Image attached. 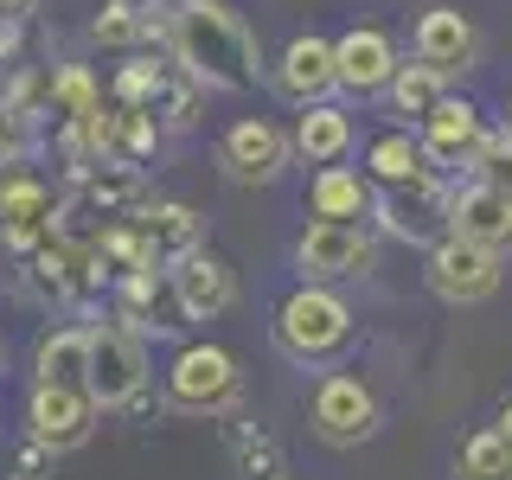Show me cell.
<instances>
[{
  "mask_svg": "<svg viewBox=\"0 0 512 480\" xmlns=\"http://www.w3.org/2000/svg\"><path fill=\"white\" fill-rule=\"evenodd\" d=\"M160 45L205 90H256L263 84V45L244 26V13L224 7V0H173L160 13Z\"/></svg>",
  "mask_w": 512,
  "mask_h": 480,
  "instance_id": "6da1fadb",
  "label": "cell"
},
{
  "mask_svg": "<svg viewBox=\"0 0 512 480\" xmlns=\"http://www.w3.org/2000/svg\"><path fill=\"white\" fill-rule=\"evenodd\" d=\"M269 340H276V352L288 365H301V372H327V365L352 346L346 295L333 282H301L295 295L276 308V320H269Z\"/></svg>",
  "mask_w": 512,
  "mask_h": 480,
  "instance_id": "7a4b0ae2",
  "label": "cell"
},
{
  "mask_svg": "<svg viewBox=\"0 0 512 480\" xmlns=\"http://www.w3.org/2000/svg\"><path fill=\"white\" fill-rule=\"evenodd\" d=\"M500 263H506L500 250L474 244V237L442 231L436 244H429L423 282H429V295H436V301H448V308H474V301H487L493 288H500V276H506Z\"/></svg>",
  "mask_w": 512,
  "mask_h": 480,
  "instance_id": "3957f363",
  "label": "cell"
},
{
  "mask_svg": "<svg viewBox=\"0 0 512 480\" xmlns=\"http://www.w3.org/2000/svg\"><path fill=\"white\" fill-rule=\"evenodd\" d=\"M237 397H244V372L224 346H186L167 372V404L173 410H192V416H231Z\"/></svg>",
  "mask_w": 512,
  "mask_h": 480,
  "instance_id": "277c9868",
  "label": "cell"
},
{
  "mask_svg": "<svg viewBox=\"0 0 512 480\" xmlns=\"http://www.w3.org/2000/svg\"><path fill=\"white\" fill-rule=\"evenodd\" d=\"M148 391V340L122 320L90 327V397L103 410H128Z\"/></svg>",
  "mask_w": 512,
  "mask_h": 480,
  "instance_id": "5b68a950",
  "label": "cell"
},
{
  "mask_svg": "<svg viewBox=\"0 0 512 480\" xmlns=\"http://www.w3.org/2000/svg\"><path fill=\"white\" fill-rule=\"evenodd\" d=\"M103 423V404L84 391V384H32L26 397V436L45 448V455H71L84 448Z\"/></svg>",
  "mask_w": 512,
  "mask_h": 480,
  "instance_id": "8992f818",
  "label": "cell"
},
{
  "mask_svg": "<svg viewBox=\"0 0 512 480\" xmlns=\"http://www.w3.org/2000/svg\"><path fill=\"white\" fill-rule=\"evenodd\" d=\"M308 423H314V436L327 442V448H359V442H372L378 436V397H372V384L365 378H352V372H327L314 384V397H308Z\"/></svg>",
  "mask_w": 512,
  "mask_h": 480,
  "instance_id": "52a82bcc",
  "label": "cell"
},
{
  "mask_svg": "<svg viewBox=\"0 0 512 480\" xmlns=\"http://www.w3.org/2000/svg\"><path fill=\"white\" fill-rule=\"evenodd\" d=\"M288 160H295V135H288L282 122H269V116H237L218 135V167H224V180H237V186L282 180Z\"/></svg>",
  "mask_w": 512,
  "mask_h": 480,
  "instance_id": "ba28073f",
  "label": "cell"
},
{
  "mask_svg": "<svg viewBox=\"0 0 512 480\" xmlns=\"http://www.w3.org/2000/svg\"><path fill=\"white\" fill-rule=\"evenodd\" d=\"M372 231L365 224H333V218H314L308 231L295 237V269L301 282H352L372 269Z\"/></svg>",
  "mask_w": 512,
  "mask_h": 480,
  "instance_id": "9c48e42d",
  "label": "cell"
},
{
  "mask_svg": "<svg viewBox=\"0 0 512 480\" xmlns=\"http://www.w3.org/2000/svg\"><path fill=\"white\" fill-rule=\"evenodd\" d=\"M167 295L180 308V320H218V314L237 308V269L199 244V250L167 263Z\"/></svg>",
  "mask_w": 512,
  "mask_h": 480,
  "instance_id": "30bf717a",
  "label": "cell"
},
{
  "mask_svg": "<svg viewBox=\"0 0 512 480\" xmlns=\"http://www.w3.org/2000/svg\"><path fill=\"white\" fill-rule=\"evenodd\" d=\"M372 218L404 244H436L448 231V192L442 180H416V186H378Z\"/></svg>",
  "mask_w": 512,
  "mask_h": 480,
  "instance_id": "8fae6325",
  "label": "cell"
},
{
  "mask_svg": "<svg viewBox=\"0 0 512 480\" xmlns=\"http://www.w3.org/2000/svg\"><path fill=\"white\" fill-rule=\"evenodd\" d=\"M410 58L436 64L442 77H468L480 64V32L461 7H429L423 20L410 26Z\"/></svg>",
  "mask_w": 512,
  "mask_h": 480,
  "instance_id": "7c38bea8",
  "label": "cell"
},
{
  "mask_svg": "<svg viewBox=\"0 0 512 480\" xmlns=\"http://www.w3.org/2000/svg\"><path fill=\"white\" fill-rule=\"evenodd\" d=\"M333 64H340V90L365 103V96H384V84L397 77L404 52H397L391 32H378V26H352L346 39H333Z\"/></svg>",
  "mask_w": 512,
  "mask_h": 480,
  "instance_id": "4fadbf2b",
  "label": "cell"
},
{
  "mask_svg": "<svg viewBox=\"0 0 512 480\" xmlns=\"http://www.w3.org/2000/svg\"><path fill=\"white\" fill-rule=\"evenodd\" d=\"M288 103H320V96L340 90V64H333V39H320V32H301V39H288V52L276 58V77H269Z\"/></svg>",
  "mask_w": 512,
  "mask_h": 480,
  "instance_id": "5bb4252c",
  "label": "cell"
},
{
  "mask_svg": "<svg viewBox=\"0 0 512 480\" xmlns=\"http://www.w3.org/2000/svg\"><path fill=\"white\" fill-rule=\"evenodd\" d=\"M448 231L474 237V244H487V250L506 256L512 250V192L480 186V180L455 186V192H448Z\"/></svg>",
  "mask_w": 512,
  "mask_h": 480,
  "instance_id": "9a60e30c",
  "label": "cell"
},
{
  "mask_svg": "<svg viewBox=\"0 0 512 480\" xmlns=\"http://www.w3.org/2000/svg\"><path fill=\"white\" fill-rule=\"evenodd\" d=\"M416 135H423V154L436 160V173H442V167H468L480 135H487V122H480V109L468 96H442V103L416 122Z\"/></svg>",
  "mask_w": 512,
  "mask_h": 480,
  "instance_id": "2e32d148",
  "label": "cell"
},
{
  "mask_svg": "<svg viewBox=\"0 0 512 480\" xmlns=\"http://www.w3.org/2000/svg\"><path fill=\"white\" fill-rule=\"evenodd\" d=\"M295 154L308 160V167H333V160H346L352 154V116L333 96H320V103H301V116H295Z\"/></svg>",
  "mask_w": 512,
  "mask_h": 480,
  "instance_id": "e0dca14e",
  "label": "cell"
},
{
  "mask_svg": "<svg viewBox=\"0 0 512 480\" xmlns=\"http://www.w3.org/2000/svg\"><path fill=\"white\" fill-rule=\"evenodd\" d=\"M128 218L141 224V237L154 244V256H160V263H173V256H186V250H199V244H205V218L192 212L186 199H154V205L141 199Z\"/></svg>",
  "mask_w": 512,
  "mask_h": 480,
  "instance_id": "ac0fdd59",
  "label": "cell"
},
{
  "mask_svg": "<svg viewBox=\"0 0 512 480\" xmlns=\"http://www.w3.org/2000/svg\"><path fill=\"white\" fill-rule=\"evenodd\" d=\"M372 180H359V173L352 167H340V160H333V167H320L314 180H308V212L314 218H333V224H365L372 218Z\"/></svg>",
  "mask_w": 512,
  "mask_h": 480,
  "instance_id": "d6986e66",
  "label": "cell"
},
{
  "mask_svg": "<svg viewBox=\"0 0 512 480\" xmlns=\"http://www.w3.org/2000/svg\"><path fill=\"white\" fill-rule=\"evenodd\" d=\"M32 384H84L90 391V327H52L32 346Z\"/></svg>",
  "mask_w": 512,
  "mask_h": 480,
  "instance_id": "ffe728a7",
  "label": "cell"
},
{
  "mask_svg": "<svg viewBox=\"0 0 512 480\" xmlns=\"http://www.w3.org/2000/svg\"><path fill=\"white\" fill-rule=\"evenodd\" d=\"M365 173H372L378 186H416V180H436V160L423 154V135L391 128V135H378L372 148H365Z\"/></svg>",
  "mask_w": 512,
  "mask_h": 480,
  "instance_id": "44dd1931",
  "label": "cell"
},
{
  "mask_svg": "<svg viewBox=\"0 0 512 480\" xmlns=\"http://www.w3.org/2000/svg\"><path fill=\"white\" fill-rule=\"evenodd\" d=\"M384 96H391V109H397L404 122H423L429 109H436L442 96H448V77L436 71V64L416 58V64H397V77L384 84Z\"/></svg>",
  "mask_w": 512,
  "mask_h": 480,
  "instance_id": "7402d4cb",
  "label": "cell"
},
{
  "mask_svg": "<svg viewBox=\"0 0 512 480\" xmlns=\"http://www.w3.org/2000/svg\"><path fill=\"white\" fill-rule=\"evenodd\" d=\"M96 109H103V84H96L84 64H64V71H52V90H45V116L90 122Z\"/></svg>",
  "mask_w": 512,
  "mask_h": 480,
  "instance_id": "603a6c76",
  "label": "cell"
},
{
  "mask_svg": "<svg viewBox=\"0 0 512 480\" xmlns=\"http://www.w3.org/2000/svg\"><path fill=\"white\" fill-rule=\"evenodd\" d=\"M96 45H116V52H135V45L160 39V20L148 7H135V0H103V13H96Z\"/></svg>",
  "mask_w": 512,
  "mask_h": 480,
  "instance_id": "cb8c5ba5",
  "label": "cell"
},
{
  "mask_svg": "<svg viewBox=\"0 0 512 480\" xmlns=\"http://www.w3.org/2000/svg\"><path fill=\"white\" fill-rule=\"evenodd\" d=\"M455 480H512V442L500 429H474L455 448Z\"/></svg>",
  "mask_w": 512,
  "mask_h": 480,
  "instance_id": "d4e9b609",
  "label": "cell"
},
{
  "mask_svg": "<svg viewBox=\"0 0 512 480\" xmlns=\"http://www.w3.org/2000/svg\"><path fill=\"white\" fill-rule=\"evenodd\" d=\"M167 71H173V64H160V58H128L122 71H116V84H109V103L154 109V96H160V84H167Z\"/></svg>",
  "mask_w": 512,
  "mask_h": 480,
  "instance_id": "484cf974",
  "label": "cell"
},
{
  "mask_svg": "<svg viewBox=\"0 0 512 480\" xmlns=\"http://www.w3.org/2000/svg\"><path fill=\"white\" fill-rule=\"evenodd\" d=\"M468 180L512 192V128H487V135H480V148L468 160Z\"/></svg>",
  "mask_w": 512,
  "mask_h": 480,
  "instance_id": "4316f807",
  "label": "cell"
},
{
  "mask_svg": "<svg viewBox=\"0 0 512 480\" xmlns=\"http://www.w3.org/2000/svg\"><path fill=\"white\" fill-rule=\"evenodd\" d=\"M237 468H244V480H276L282 474V442L276 436H237Z\"/></svg>",
  "mask_w": 512,
  "mask_h": 480,
  "instance_id": "83f0119b",
  "label": "cell"
},
{
  "mask_svg": "<svg viewBox=\"0 0 512 480\" xmlns=\"http://www.w3.org/2000/svg\"><path fill=\"white\" fill-rule=\"evenodd\" d=\"M13 480H52L45 474V448L26 436V448H20V468H13Z\"/></svg>",
  "mask_w": 512,
  "mask_h": 480,
  "instance_id": "f1b7e54d",
  "label": "cell"
},
{
  "mask_svg": "<svg viewBox=\"0 0 512 480\" xmlns=\"http://www.w3.org/2000/svg\"><path fill=\"white\" fill-rule=\"evenodd\" d=\"M13 128H20V122L0 109V167H13V154H20V135H13Z\"/></svg>",
  "mask_w": 512,
  "mask_h": 480,
  "instance_id": "f546056e",
  "label": "cell"
},
{
  "mask_svg": "<svg viewBox=\"0 0 512 480\" xmlns=\"http://www.w3.org/2000/svg\"><path fill=\"white\" fill-rule=\"evenodd\" d=\"M13 45H20V20H13V13H0V58H13Z\"/></svg>",
  "mask_w": 512,
  "mask_h": 480,
  "instance_id": "4dcf8cb0",
  "label": "cell"
},
{
  "mask_svg": "<svg viewBox=\"0 0 512 480\" xmlns=\"http://www.w3.org/2000/svg\"><path fill=\"white\" fill-rule=\"evenodd\" d=\"M493 429H500V436L512 442V397H506V404H500V423H493Z\"/></svg>",
  "mask_w": 512,
  "mask_h": 480,
  "instance_id": "1f68e13d",
  "label": "cell"
},
{
  "mask_svg": "<svg viewBox=\"0 0 512 480\" xmlns=\"http://www.w3.org/2000/svg\"><path fill=\"white\" fill-rule=\"evenodd\" d=\"M26 7H32V0H0V13H13V20H20Z\"/></svg>",
  "mask_w": 512,
  "mask_h": 480,
  "instance_id": "d6a6232c",
  "label": "cell"
},
{
  "mask_svg": "<svg viewBox=\"0 0 512 480\" xmlns=\"http://www.w3.org/2000/svg\"><path fill=\"white\" fill-rule=\"evenodd\" d=\"M135 7H148V13H160V7H167V0H135Z\"/></svg>",
  "mask_w": 512,
  "mask_h": 480,
  "instance_id": "836d02e7",
  "label": "cell"
},
{
  "mask_svg": "<svg viewBox=\"0 0 512 480\" xmlns=\"http://www.w3.org/2000/svg\"><path fill=\"white\" fill-rule=\"evenodd\" d=\"M506 128H512V96H506Z\"/></svg>",
  "mask_w": 512,
  "mask_h": 480,
  "instance_id": "e575fe53",
  "label": "cell"
}]
</instances>
